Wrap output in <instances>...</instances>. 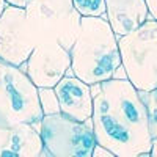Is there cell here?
Listing matches in <instances>:
<instances>
[{"mask_svg":"<svg viewBox=\"0 0 157 157\" xmlns=\"http://www.w3.org/2000/svg\"><path fill=\"white\" fill-rule=\"evenodd\" d=\"M43 154L54 157H91L96 138L91 118L77 121L61 112L43 115L39 123Z\"/></svg>","mask_w":157,"mask_h":157,"instance_id":"cell-5","label":"cell"},{"mask_svg":"<svg viewBox=\"0 0 157 157\" xmlns=\"http://www.w3.org/2000/svg\"><path fill=\"white\" fill-rule=\"evenodd\" d=\"M69 54L72 74L88 85L109 80L121 66L118 36L105 16L82 17L80 30Z\"/></svg>","mask_w":157,"mask_h":157,"instance_id":"cell-2","label":"cell"},{"mask_svg":"<svg viewBox=\"0 0 157 157\" xmlns=\"http://www.w3.org/2000/svg\"><path fill=\"white\" fill-rule=\"evenodd\" d=\"M90 86L96 143L110 149L115 157H149L152 137L138 90L127 78L115 77Z\"/></svg>","mask_w":157,"mask_h":157,"instance_id":"cell-1","label":"cell"},{"mask_svg":"<svg viewBox=\"0 0 157 157\" xmlns=\"http://www.w3.org/2000/svg\"><path fill=\"white\" fill-rule=\"evenodd\" d=\"M38 86L21 66L0 60V134L21 123H30L39 130L43 118Z\"/></svg>","mask_w":157,"mask_h":157,"instance_id":"cell-3","label":"cell"},{"mask_svg":"<svg viewBox=\"0 0 157 157\" xmlns=\"http://www.w3.org/2000/svg\"><path fill=\"white\" fill-rule=\"evenodd\" d=\"M8 6V3H6V0H0V16H2V13L5 11V8Z\"/></svg>","mask_w":157,"mask_h":157,"instance_id":"cell-18","label":"cell"},{"mask_svg":"<svg viewBox=\"0 0 157 157\" xmlns=\"http://www.w3.org/2000/svg\"><path fill=\"white\" fill-rule=\"evenodd\" d=\"M38 96H39V104L44 115H50V113H58L60 112V102H58V96L55 93L54 88H38Z\"/></svg>","mask_w":157,"mask_h":157,"instance_id":"cell-14","label":"cell"},{"mask_svg":"<svg viewBox=\"0 0 157 157\" xmlns=\"http://www.w3.org/2000/svg\"><path fill=\"white\" fill-rule=\"evenodd\" d=\"M25 13L38 43L54 38L64 49L69 50L72 47L82 22V16L74 8L72 0H30Z\"/></svg>","mask_w":157,"mask_h":157,"instance_id":"cell-6","label":"cell"},{"mask_svg":"<svg viewBox=\"0 0 157 157\" xmlns=\"http://www.w3.org/2000/svg\"><path fill=\"white\" fill-rule=\"evenodd\" d=\"M72 5L82 17L105 16V0H72Z\"/></svg>","mask_w":157,"mask_h":157,"instance_id":"cell-13","label":"cell"},{"mask_svg":"<svg viewBox=\"0 0 157 157\" xmlns=\"http://www.w3.org/2000/svg\"><path fill=\"white\" fill-rule=\"evenodd\" d=\"M127 80L138 91L157 90V21L151 16L138 29L118 38Z\"/></svg>","mask_w":157,"mask_h":157,"instance_id":"cell-4","label":"cell"},{"mask_svg":"<svg viewBox=\"0 0 157 157\" xmlns=\"http://www.w3.org/2000/svg\"><path fill=\"white\" fill-rule=\"evenodd\" d=\"M6 3H8V5H13V6L25 8V6L30 3V0H6Z\"/></svg>","mask_w":157,"mask_h":157,"instance_id":"cell-17","label":"cell"},{"mask_svg":"<svg viewBox=\"0 0 157 157\" xmlns=\"http://www.w3.org/2000/svg\"><path fill=\"white\" fill-rule=\"evenodd\" d=\"M91 157H115V154L110 149H107L105 146L96 143L94 148H93V152H91Z\"/></svg>","mask_w":157,"mask_h":157,"instance_id":"cell-15","label":"cell"},{"mask_svg":"<svg viewBox=\"0 0 157 157\" xmlns=\"http://www.w3.org/2000/svg\"><path fill=\"white\" fill-rule=\"evenodd\" d=\"M148 17L146 0H105V19L118 38L138 29Z\"/></svg>","mask_w":157,"mask_h":157,"instance_id":"cell-10","label":"cell"},{"mask_svg":"<svg viewBox=\"0 0 157 157\" xmlns=\"http://www.w3.org/2000/svg\"><path fill=\"white\" fill-rule=\"evenodd\" d=\"M36 44L38 38L25 8L8 5L0 16V60L21 66L27 61Z\"/></svg>","mask_w":157,"mask_h":157,"instance_id":"cell-7","label":"cell"},{"mask_svg":"<svg viewBox=\"0 0 157 157\" xmlns=\"http://www.w3.org/2000/svg\"><path fill=\"white\" fill-rule=\"evenodd\" d=\"M60 102V112L77 121H86L93 115V93L91 86L78 77L64 75L54 86Z\"/></svg>","mask_w":157,"mask_h":157,"instance_id":"cell-9","label":"cell"},{"mask_svg":"<svg viewBox=\"0 0 157 157\" xmlns=\"http://www.w3.org/2000/svg\"><path fill=\"white\" fill-rule=\"evenodd\" d=\"M21 68L38 88H54L71 68V54L54 38L41 39Z\"/></svg>","mask_w":157,"mask_h":157,"instance_id":"cell-8","label":"cell"},{"mask_svg":"<svg viewBox=\"0 0 157 157\" xmlns=\"http://www.w3.org/2000/svg\"><path fill=\"white\" fill-rule=\"evenodd\" d=\"M146 5H148L149 16L154 21H157V0H146Z\"/></svg>","mask_w":157,"mask_h":157,"instance_id":"cell-16","label":"cell"},{"mask_svg":"<svg viewBox=\"0 0 157 157\" xmlns=\"http://www.w3.org/2000/svg\"><path fill=\"white\" fill-rule=\"evenodd\" d=\"M43 151L41 134L30 123L13 126L0 145V157H39Z\"/></svg>","mask_w":157,"mask_h":157,"instance_id":"cell-11","label":"cell"},{"mask_svg":"<svg viewBox=\"0 0 157 157\" xmlns=\"http://www.w3.org/2000/svg\"><path fill=\"white\" fill-rule=\"evenodd\" d=\"M140 98L146 107L148 113V123H149V132L152 141H157V90L152 91H138Z\"/></svg>","mask_w":157,"mask_h":157,"instance_id":"cell-12","label":"cell"}]
</instances>
